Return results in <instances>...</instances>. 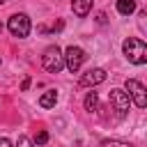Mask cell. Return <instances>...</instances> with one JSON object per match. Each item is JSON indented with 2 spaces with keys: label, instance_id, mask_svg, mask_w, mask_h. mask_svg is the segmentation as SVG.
Wrapping results in <instances>:
<instances>
[{
  "label": "cell",
  "instance_id": "cell-1",
  "mask_svg": "<svg viewBox=\"0 0 147 147\" xmlns=\"http://www.w3.org/2000/svg\"><path fill=\"white\" fill-rule=\"evenodd\" d=\"M122 48H124V55H126L129 62H133V64H145L147 62V46H145L142 39L129 37Z\"/></svg>",
  "mask_w": 147,
  "mask_h": 147
},
{
  "label": "cell",
  "instance_id": "cell-2",
  "mask_svg": "<svg viewBox=\"0 0 147 147\" xmlns=\"http://www.w3.org/2000/svg\"><path fill=\"white\" fill-rule=\"evenodd\" d=\"M41 64H44V69H46L48 74H57V71L64 67V55H62V51H60L57 46H48V48L44 51V55H41Z\"/></svg>",
  "mask_w": 147,
  "mask_h": 147
},
{
  "label": "cell",
  "instance_id": "cell-3",
  "mask_svg": "<svg viewBox=\"0 0 147 147\" xmlns=\"http://www.w3.org/2000/svg\"><path fill=\"white\" fill-rule=\"evenodd\" d=\"M126 94H129V99H133V103L138 108H145L147 106V90H145V85L140 80L129 78L126 80Z\"/></svg>",
  "mask_w": 147,
  "mask_h": 147
},
{
  "label": "cell",
  "instance_id": "cell-4",
  "mask_svg": "<svg viewBox=\"0 0 147 147\" xmlns=\"http://www.w3.org/2000/svg\"><path fill=\"white\" fill-rule=\"evenodd\" d=\"M62 55H64V67H67L71 74H76V71L83 67V62H85V51L78 48V46H69Z\"/></svg>",
  "mask_w": 147,
  "mask_h": 147
},
{
  "label": "cell",
  "instance_id": "cell-5",
  "mask_svg": "<svg viewBox=\"0 0 147 147\" xmlns=\"http://www.w3.org/2000/svg\"><path fill=\"white\" fill-rule=\"evenodd\" d=\"M7 28H9V32H11L14 37L23 39V37H28V34H30V18H28L25 14H14V16L9 18Z\"/></svg>",
  "mask_w": 147,
  "mask_h": 147
},
{
  "label": "cell",
  "instance_id": "cell-6",
  "mask_svg": "<svg viewBox=\"0 0 147 147\" xmlns=\"http://www.w3.org/2000/svg\"><path fill=\"white\" fill-rule=\"evenodd\" d=\"M110 103H113V108L119 113V115H126V110H129V103H131V99H129V94L124 92V90H110Z\"/></svg>",
  "mask_w": 147,
  "mask_h": 147
},
{
  "label": "cell",
  "instance_id": "cell-7",
  "mask_svg": "<svg viewBox=\"0 0 147 147\" xmlns=\"http://www.w3.org/2000/svg\"><path fill=\"white\" fill-rule=\"evenodd\" d=\"M106 80V71L101 69V67H94V69H87L83 76H80V85L83 87H94V85H99V83H103Z\"/></svg>",
  "mask_w": 147,
  "mask_h": 147
},
{
  "label": "cell",
  "instance_id": "cell-8",
  "mask_svg": "<svg viewBox=\"0 0 147 147\" xmlns=\"http://www.w3.org/2000/svg\"><path fill=\"white\" fill-rule=\"evenodd\" d=\"M71 9L76 16H87L90 9H92V0H74L71 2Z\"/></svg>",
  "mask_w": 147,
  "mask_h": 147
},
{
  "label": "cell",
  "instance_id": "cell-9",
  "mask_svg": "<svg viewBox=\"0 0 147 147\" xmlns=\"http://www.w3.org/2000/svg\"><path fill=\"white\" fill-rule=\"evenodd\" d=\"M57 103V92L55 90H46L41 96H39V106L41 108H53Z\"/></svg>",
  "mask_w": 147,
  "mask_h": 147
},
{
  "label": "cell",
  "instance_id": "cell-10",
  "mask_svg": "<svg viewBox=\"0 0 147 147\" xmlns=\"http://www.w3.org/2000/svg\"><path fill=\"white\" fill-rule=\"evenodd\" d=\"M117 11L122 16H129L136 11V0H117Z\"/></svg>",
  "mask_w": 147,
  "mask_h": 147
},
{
  "label": "cell",
  "instance_id": "cell-11",
  "mask_svg": "<svg viewBox=\"0 0 147 147\" xmlns=\"http://www.w3.org/2000/svg\"><path fill=\"white\" fill-rule=\"evenodd\" d=\"M99 108V96H96V92H90L87 96H85V110H96Z\"/></svg>",
  "mask_w": 147,
  "mask_h": 147
},
{
  "label": "cell",
  "instance_id": "cell-12",
  "mask_svg": "<svg viewBox=\"0 0 147 147\" xmlns=\"http://www.w3.org/2000/svg\"><path fill=\"white\" fill-rule=\"evenodd\" d=\"M101 147H133L131 142H124V140H103Z\"/></svg>",
  "mask_w": 147,
  "mask_h": 147
},
{
  "label": "cell",
  "instance_id": "cell-13",
  "mask_svg": "<svg viewBox=\"0 0 147 147\" xmlns=\"http://www.w3.org/2000/svg\"><path fill=\"white\" fill-rule=\"evenodd\" d=\"M46 142H48V133L46 131H39L34 136V145H46Z\"/></svg>",
  "mask_w": 147,
  "mask_h": 147
},
{
  "label": "cell",
  "instance_id": "cell-14",
  "mask_svg": "<svg viewBox=\"0 0 147 147\" xmlns=\"http://www.w3.org/2000/svg\"><path fill=\"white\" fill-rule=\"evenodd\" d=\"M16 147H32V140H30L28 136H18V142H16Z\"/></svg>",
  "mask_w": 147,
  "mask_h": 147
},
{
  "label": "cell",
  "instance_id": "cell-15",
  "mask_svg": "<svg viewBox=\"0 0 147 147\" xmlns=\"http://www.w3.org/2000/svg\"><path fill=\"white\" fill-rule=\"evenodd\" d=\"M30 83H32V80H30V76H28V78H23V83H21V90L25 92V90L30 87Z\"/></svg>",
  "mask_w": 147,
  "mask_h": 147
},
{
  "label": "cell",
  "instance_id": "cell-16",
  "mask_svg": "<svg viewBox=\"0 0 147 147\" xmlns=\"http://www.w3.org/2000/svg\"><path fill=\"white\" fill-rule=\"evenodd\" d=\"M0 147H14V145L9 142V138H0Z\"/></svg>",
  "mask_w": 147,
  "mask_h": 147
},
{
  "label": "cell",
  "instance_id": "cell-17",
  "mask_svg": "<svg viewBox=\"0 0 147 147\" xmlns=\"http://www.w3.org/2000/svg\"><path fill=\"white\" fill-rule=\"evenodd\" d=\"M0 34H2V23H0Z\"/></svg>",
  "mask_w": 147,
  "mask_h": 147
},
{
  "label": "cell",
  "instance_id": "cell-18",
  "mask_svg": "<svg viewBox=\"0 0 147 147\" xmlns=\"http://www.w3.org/2000/svg\"><path fill=\"white\" fill-rule=\"evenodd\" d=\"M2 2H5V0H0V5H2Z\"/></svg>",
  "mask_w": 147,
  "mask_h": 147
}]
</instances>
